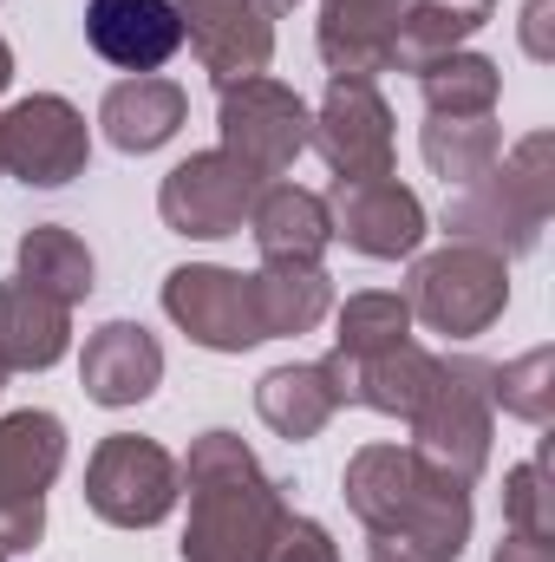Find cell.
I'll use <instances>...</instances> for the list:
<instances>
[{
    "instance_id": "cell-1",
    "label": "cell",
    "mask_w": 555,
    "mask_h": 562,
    "mask_svg": "<svg viewBox=\"0 0 555 562\" xmlns=\"http://www.w3.org/2000/svg\"><path fill=\"white\" fill-rule=\"evenodd\" d=\"M190 491V524H183V562H262L269 537L287 517L281 484L256 464V451L236 431H203L190 438V458L177 464Z\"/></svg>"
},
{
    "instance_id": "cell-2",
    "label": "cell",
    "mask_w": 555,
    "mask_h": 562,
    "mask_svg": "<svg viewBox=\"0 0 555 562\" xmlns=\"http://www.w3.org/2000/svg\"><path fill=\"white\" fill-rule=\"evenodd\" d=\"M550 210H555V138L530 132L510 157H497L477 183H464L444 203L438 229H444V243H471V249H490V256L517 262L543 243Z\"/></svg>"
},
{
    "instance_id": "cell-3",
    "label": "cell",
    "mask_w": 555,
    "mask_h": 562,
    "mask_svg": "<svg viewBox=\"0 0 555 562\" xmlns=\"http://www.w3.org/2000/svg\"><path fill=\"white\" fill-rule=\"evenodd\" d=\"M412 458L457 477V484H477L484 464H490V438H497V406H490V360L477 353H438V380L424 393L412 419Z\"/></svg>"
},
{
    "instance_id": "cell-4",
    "label": "cell",
    "mask_w": 555,
    "mask_h": 562,
    "mask_svg": "<svg viewBox=\"0 0 555 562\" xmlns=\"http://www.w3.org/2000/svg\"><path fill=\"white\" fill-rule=\"evenodd\" d=\"M406 307L431 334L471 340V334L503 321V307H510V262L490 256V249H471V243H444V249H431V256L412 262Z\"/></svg>"
},
{
    "instance_id": "cell-5",
    "label": "cell",
    "mask_w": 555,
    "mask_h": 562,
    "mask_svg": "<svg viewBox=\"0 0 555 562\" xmlns=\"http://www.w3.org/2000/svg\"><path fill=\"white\" fill-rule=\"evenodd\" d=\"M307 125H314L307 99L269 72L216 86V132H223L216 150H229L256 183H275L294 170V157L307 150Z\"/></svg>"
},
{
    "instance_id": "cell-6",
    "label": "cell",
    "mask_w": 555,
    "mask_h": 562,
    "mask_svg": "<svg viewBox=\"0 0 555 562\" xmlns=\"http://www.w3.org/2000/svg\"><path fill=\"white\" fill-rule=\"evenodd\" d=\"M66 464V419L20 406L0 419V550L26 557L46 537V491Z\"/></svg>"
},
{
    "instance_id": "cell-7",
    "label": "cell",
    "mask_w": 555,
    "mask_h": 562,
    "mask_svg": "<svg viewBox=\"0 0 555 562\" xmlns=\"http://www.w3.org/2000/svg\"><path fill=\"white\" fill-rule=\"evenodd\" d=\"M177 497H183V471L157 438L112 431L86 458V504L112 530H157L177 510Z\"/></svg>"
},
{
    "instance_id": "cell-8",
    "label": "cell",
    "mask_w": 555,
    "mask_h": 562,
    "mask_svg": "<svg viewBox=\"0 0 555 562\" xmlns=\"http://www.w3.org/2000/svg\"><path fill=\"white\" fill-rule=\"evenodd\" d=\"M307 150H320V164L333 170V183H373L393 177V105L380 99L373 79H327L314 125H307Z\"/></svg>"
},
{
    "instance_id": "cell-9",
    "label": "cell",
    "mask_w": 555,
    "mask_h": 562,
    "mask_svg": "<svg viewBox=\"0 0 555 562\" xmlns=\"http://www.w3.org/2000/svg\"><path fill=\"white\" fill-rule=\"evenodd\" d=\"M86 164H92V132L72 99L33 92L0 112V177H20L26 190H59L86 177Z\"/></svg>"
},
{
    "instance_id": "cell-10",
    "label": "cell",
    "mask_w": 555,
    "mask_h": 562,
    "mask_svg": "<svg viewBox=\"0 0 555 562\" xmlns=\"http://www.w3.org/2000/svg\"><path fill=\"white\" fill-rule=\"evenodd\" d=\"M262 183L229 157V150H190L163 183H157V216L177 236L216 243V236H242L249 210H256Z\"/></svg>"
},
{
    "instance_id": "cell-11",
    "label": "cell",
    "mask_w": 555,
    "mask_h": 562,
    "mask_svg": "<svg viewBox=\"0 0 555 562\" xmlns=\"http://www.w3.org/2000/svg\"><path fill=\"white\" fill-rule=\"evenodd\" d=\"M163 314L209 353H249L262 347V321H256V288L249 276L223 269V262H183L163 276Z\"/></svg>"
},
{
    "instance_id": "cell-12",
    "label": "cell",
    "mask_w": 555,
    "mask_h": 562,
    "mask_svg": "<svg viewBox=\"0 0 555 562\" xmlns=\"http://www.w3.org/2000/svg\"><path fill=\"white\" fill-rule=\"evenodd\" d=\"M327 216H333V236H340L353 256H373V262H406V256H418V243H424V229H431L418 190H406L399 177L333 183Z\"/></svg>"
},
{
    "instance_id": "cell-13",
    "label": "cell",
    "mask_w": 555,
    "mask_h": 562,
    "mask_svg": "<svg viewBox=\"0 0 555 562\" xmlns=\"http://www.w3.org/2000/svg\"><path fill=\"white\" fill-rule=\"evenodd\" d=\"M183 20V40L196 53V66L229 86V79H256L275 59V13H262L256 0H170Z\"/></svg>"
},
{
    "instance_id": "cell-14",
    "label": "cell",
    "mask_w": 555,
    "mask_h": 562,
    "mask_svg": "<svg viewBox=\"0 0 555 562\" xmlns=\"http://www.w3.org/2000/svg\"><path fill=\"white\" fill-rule=\"evenodd\" d=\"M366 562H457L471 543V484L444 471H418V491L393 530H366Z\"/></svg>"
},
{
    "instance_id": "cell-15",
    "label": "cell",
    "mask_w": 555,
    "mask_h": 562,
    "mask_svg": "<svg viewBox=\"0 0 555 562\" xmlns=\"http://www.w3.org/2000/svg\"><path fill=\"white\" fill-rule=\"evenodd\" d=\"M79 386L105 413L144 406L163 386V347H157V334L144 321H105L86 340V353H79Z\"/></svg>"
},
{
    "instance_id": "cell-16",
    "label": "cell",
    "mask_w": 555,
    "mask_h": 562,
    "mask_svg": "<svg viewBox=\"0 0 555 562\" xmlns=\"http://www.w3.org/2000/svg\"><path fill=\"white\" fill-rule=\"evenodd\" d=\"M340 386L347 406H366V413H386V419H412L438 380V353H424L418 340H399L386 353H366V360H347V353H327L320 360Z\"/></svg>"
},
{
    "instance_id": "cell-17",
    "label": "cell",
    "mask_w": 555,
    "mask_h": 562,
    "mask_svg": "<svg viewBox=\"0 0 555 562\" xmlns=\"http://www.w3.org/2000/svg\"><path fill=\"white\" fill-rule=\"evenodd\" d=\"M86 40L118 72H157L183 46V20L170 0H86Z\"/></svg>"
},
{
    "instance_id": "cell-18",
    "label": "cell",
    "mask_w": 555,
    "mask_h": 562,
    "mask_svg": "<svg viewBox=\"0 0 555 562\" xmlns=\"http://www.w3.org/2000/svg\"><path fill=\"white\" fill-rule=\"evenodd\" d=\"M406 0H320V66L333 79H380L393 72V33H399Z\"/></svg>"
},
{
    "instance_id": "cell-19",
    "label": "cell",
    "mask_w": 555,
    "mask_h": 562,
    "mask_svg": "<svg viewBox=\"0 0 555 562\" xmlns=\"http://www.w3.org/2000/svg\"><path fill=\"white\" fill-rule=\"evenodd\" d=\"M183 119H190V92H183L177 79H163V72H132V79H118V86L105 92V105H99L105 138L118 144L125 157L163 150V144L183 132Z\"/></svg>"
},
{
    "instance_id": "cell-20",
    "label": "cell",
    "mask_w": 555,
    "mask_h": 562,
    "mask_svg": "<svg viewBox=\"0 0 555 562\" xmlns=\"http://www.w3.org/2000/svg\"><path fill=\"white\" fill-rule=\"evenodd\" d=\"M72 347V307L39 294L33 281H0V367L7 373H46Z\"/></svg>"
},
{
    "instance_id": "cell-21",
    "label": "cell",
    "mask_w": 555,
    "mask_h": 562,
    "mask_svg": "<svg viewBox=\"0 0 555 562\" xmlns=\"http://www.w3.org/2000/svg\"><path fill=\"white\" fill-rule=\"evenodd\" d=\"M249 236H256L262 262H320L333 243L327 196L301 190V183H262V196L249 210Z\"/></svg>"
},
{
    "instance_id": "cell-22",
    "label": "cell",
    "mask_w": 555,
    "mask_h": 562,
    "mask_svg": "<svg viewBox=\"0 0 555 562\" xmlns=\"http://www.w3.org/2000/svg\"><path fill=\"white\" fill-rule=\"evenodd\" d=\"M256 321H262V340H294V334H314L327 314H333V276L320 262H262L256 276Z\"/></svg>"
},
{
    "instance_id": "cell-23",
    "label": "cell",
    "mask_w": 555,
    "mask_h": 562,
    "mask_svg": "<svg viewBox=\"0 0 555 562\" xmlns=\"http://www.w3.org/2000/svg\"><path fill=\"white\" fill-rule=\"evenodd\" d=\"M340 406H347V400H340V386H333V373H327L320 360H307V367H275V373H262V386H256L262 425H269L275 438H287V445L320 438Z\"/></svg>"
},
{
    "instance_id": "cell-24",
    "label": "cell",
    "mask_w": 555,
    "mask_h": 562,
    "mask_svg": "<svg viewBox=\"0 0 555 562\" xmlns=\"http://www.w3.org/2000/svg\"><path fill=\"white\" fill-rule=\"evenodd\" d=\"M418 471H424V464L412 458V445H360V451L347 458L340 497H347V510H353L366 530H393V524L406 517V504H412Z\"/></svg>"
},
{
    "instance_id": "cell-25",
    "label": "cell",
    "mask_w": 555,
    "mask_h": 562,
    "mask_svg": "<svg viewBox=\"0 0 555 562\" xmlns=\"http://www.w3.org/2000/svg\"><path fill=\"white\" fill-rule=\"evenodd\" d=\"M497 0H406L393 33V72H424L444 53H464L477 26H490Z\"/></svg>"
},
{
    "instance_id": "cell-26",
    "label": "cell",
    "mask_w": 555,
    "mask_h": 562,
    "mask_svg": "<svg viewBox=\"0 0 555 562\" xmlns=\"http://www.w3.org/2000/svg\"><path fill=\"white\" fill-rule=\"evenodd\" d=\"M20 281H33L39 294L79 307L92 288H99V269H92V249L66 229V223H33L20 236Z\"/></svg>"
},
{
    "instance_id": "cell-27",
    "label": "cell",
    "mask_w": 555,
    "mask_h": 562,
    "mask_svg": "<svg viewBox=\"0 0 555 562\" xmlns=\"http://www.w3.org/2000/svg\"><path fill=\"white\" fill-rule=\"evenodd\" d=\"M424 92V119H490L503 99V72L484 53H444L418 72Z\"/></svg>"
},
{
    "instance_id": "cell-28",
    "label": "cell",
    "mask_w": 555,
    "mask_h": 562,
    "mask_svg": "<svg viewBox=\"0 0 555 562\" xmlns=\"http://www.w3.org/2000/svg\"><path fill=\"white\" fill-rule=\"evenodd\" d=\"M424 164H431V177H444L451 190H464V183H477L497 157H503V132H497V112L490 119H424Z\"/></svg>"
},
{
    "instance_id": "cell-29",
    "label": "cell",
    "mask_w": 555,
    "mask_h": 562,
    "mask_svg": "<svg viewBox=\"0 0 555 562\" xmlns=\"http://www.w3.org/2000/svg\"><path fill=\"white\" fill-rule=\"evenodd\" d=\"M412 340V307L406 294H386V288H366V294H347L333 307V353L347 360H366V353H386Z\"/></svg>"
},
{
    "instance_id": "cell-30",
    "label": "cell",
    "mask_w": 555,
    "mask_h": 562,
    "mask_svg": "<svg viewBox=\"0 0 555 562\" xmlns=\"http://www.w3.org/2000/svg\"><path fill=\"white\" fill-rule=\"evenodd\" d=\"M503 524L510 537L555 543V438H536V458L503 471Z\"/></svg>"
},
{
    "instance_id": "cell-31",
    "label": "cell",
    "mask_w": 555,
    "mask_h": 562,
    "mask_svg": "<svg viewBox=\"0 0 555 562\" xmlns=\"http://www.w3.org/2000/svg\"><path fill=\"white\" fill-rule=\"evenodd\" d=\"M490 406L523 425H550L555 413V347H530L523 360L490 367Z\"/></svg>"
},
{
    "instance_id": "cell-32",
    "label": "cell",
    "mask_w": 555,
    "mask_h": 562,
    "mask_svg": "<svg viewBox=\"0 0 555 562\" xmlns=\"http://www.w3.org/2000/svg\"><path fill=\"white\" fill-rule=\"evenodd\" d=\"M262 562H340V550H333V537H327V524H314V517H281V530L269 537V550H262Z\"/></svg>"
},
{
    "instance_id": "cell-33",
    "label": "cell",
    "mask_w": 555,
    "mask_h": 562,
    "mask_svg": "<svg viewBox=\"0 0 555 562\" xmlns=\"http://www.w3.org/2000/svg\"><path fill=\"white\" fill-rule=\"evenodd\" d=\"M550 13H555V0H530V7H523V53H530V59H555Z\"/></svg>"
},
{
    "instance_id": "cell-34",
    "label": "cell",
    "mask_w": 555,
    "mask_h": 562,
    "mask_svg": "<svg viewBox=\"0 0 555 562\" xmlns=\"http://www.w3.org/2000/svg\"><path fill=\"white\" fill-rule=\"evenodd\" d=\"M490 562H555V543H530V537H503Z\"/></svg>"
},
{
    "instance_id": "cell-35",
    "label": "cell",
    "mask_w": 555,
    "mask_h": 562,
    "mask_svg": "<svg viewBox=\"0 0 555 562\" xmlns=\"http://www.w3.org/2000/svg\"><path fill=\"white\" fill-rule=\"evenodd\" d=\"M7 86H13V46L0 40V92H7Z\"/></svg>"
},
{
    "instance_id": "cell-36",
    "label": "cell",
    "mask_w": 555,
    "mask_h": 562,
    "mask_svg": "<svg viewBox=\"0 0 555 562\" xmlns=\"http://www.w3.org/2000/svg\"><path fill=\"white\" fill-rule=\"evenodd\" d=\"M256 7H262V13H294L301 0H256Z\"/></svg>"
},
{
    "instance_id": "cell-37",
    "label": "cell",
    "mask_w": 555,
    "mask_h": 562,
    "mask_svg": "<svg viewBox=\"0 0 555 562\" xmlns=\"http://www.w3.org/2000/svg\"><path fill=\"white\" fill-rule=\"evenodd\" d=\"M0 393H7V367H0Z\"/></svg>"
},
{
    "instance_id": "cell-38",
    "label": "cell",
    "mask_w": 555,
    "mask_h": 562,
    "mask_svg": "<svg viewBox=\"0 0 555 562\" xmlns=\"http://www.w3.org/2000/svg\"><path fill=\"white\" fill-rule=\"evenodd\" d=\"M0 562H7V550H0Z\"/></svg>"
}]
</instances>
